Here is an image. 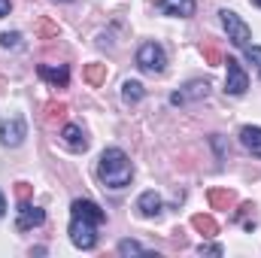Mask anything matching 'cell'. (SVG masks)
Instances as JSON below:
<instances>
[{
	"label": "cell",
	"instance_id": "cell-7",
	"mask_svg": "<svg viewBox=\"0 0 261 258\" xmlns=\"http://www.w3.org/2000/svg\"><path fill=\"white\" fill-rule=\"evenodd\" d=\"M43 222H46V213L40 207H34L31 200H18V219H15L18 231H31V228H37Z\"/></svg>",
	"mask_w": 261,
	"mask_h": 258
},
{
	"label": "cell",
	"instance_id": "cell-25",
	"mask_svg": "<svg viewBox=\"0 0 261 258\" xmlns=\"http://www.w3.org/2000/svg\"><path fill=\"white\" fill-rule=\"evenodd\" d=\"M200 252H206V255H222V246H200Z\"/></svg>",
	"mask_w": 261,
	"mask_h": 258
},
{
	"label": "cell",
	"instance_id": "cell-15",
	"mask_svg": "<svg viewBox=\"0 0 261 258\" xmlns=\"http://www.w3.org/2000/svg\"><path fill=\"white\" fill-rule=\"evenodd\" d=\"M234 203H237V194L231 189H213L210 192V207L213 210H231Z\"/></svg>",
	"mask_w": 261,
	"mask_h": 258
},
{
	"label": "cell",
	"instance_id": "cell-19",
	"mask_svg": "<svg viewBox=\"0 0 261 258\" xmlns=\"http://www.w3.org/2000/svg\"><path fill=\"white\" fill-rule=\"evenodd\" d=\"M200 52H203V61H206V64H225V61H222V52H219L213 43H203Z\"/></svg>",
	"mask_w": 261,
	"mask_h": 258
},
{
	"label": "cell",
	"instance_id": "cell-23",
	"mask_svg": "<svg viewBox=\"0 0 261 258\" xmlns=\"http://www.w3.org/2000/svg\"><path fill=\"white\" fill-rule=\"evenodd\" d=\"M15 197H18V200H31V186H28V183H18V186H15Z\"/></svg>",
	"mask_w": 261,
	"mask_h": 258
},
{
	"label": "cell",
	"instance_id": "cell-22",
	"mask_svg": "<svg viewBox=\"0 0 261 258\" xmlns=\"http://www.w3.org/2000/svg\"><path fill=\"white\" fill-rule=\"evenodd\" d=\"M243 52H246V58H249L252 64L258 67V73H261V46H246Z\"/></svg>",
	"mask_w": 261,
	"mask_h": 258
},
{
	"label": "cell",
	"instance_id": "cell-18",
	"mask_svg": "<svg viewBox=\"0 0 261 258\" xmlns=\"http://www.w3.org/2000/svg\"><path fill=\"white\" fill-rule=\"evenodd\" d=\"M67 116V104H61V100H49L46 104V122H61Z\"/></svg>",
	"mask_w": 261,
	"mask_h": 258
},
{
	"label": "cell",
	"instance_id": "cell-5",
	"mask_svg": "<svg viewBox=\"0 0 261 258\" xmlns=\"http://www.w3.org/2000/svg\"><path fill=\"white\" fill-rule=\"evenodd\" d=\"M24 137H28V125H24L21 116H9V119L0 122V143H3V146L15 149V146H21Z\"/></svg>",
	"mask_w": 261,
	"mask_h": 258
},
{
	"label": "cell",
	"instance_id": "cell-9",
	"mask_svg": "<svg viewBox=\"0 0 261 258\" xmlns=\"http://www.w3.org/2000/svg\"><path fill=\"white\" fill-rule=\"evenodd\" d=\"M61 140H64L67 149H73V152H85L88 149V137H85V131L79 128V125H64Z\"/></svg>",
	"mask_w": 261,
	"mask_h": 258
},
{
	"label": "cell",
	"instance_id": "cell-1",
	"mask_svg": "<svg viewBox=\"0 0 261 258\" xmlns=\"http://www.w3.org/2000/svg\"><path fill=\"white\" fill-rule=\"evenodd\" d=\"M107 222V213L94 200H73L70 207V240L76 249H94L97 246V225Z\"/></svg>",
	"mask_w": 261,
	"mask_h": 258
},
{
	"label": "cell",
	"instance_id": "cell-26",
	"mask_svg": "<svg viewBox=\"0 0 261 258\" xmlns=\"http://www.w3.org/2000/svg\"><path fill=\"white\" fill-rule=\"evenodd\" d=\"M9 15V0H0V18Z\"/></svg>",
	"mask_w": 261,
	"mask_h": 258
},
{
	"label": "cell",
	"instance_id": "cell-12",
	"mask_svg": "<svg viewBox=\"0 0 261 258\" xmlns=\"http://www.w3.org/2000/svg\"><path fill=\"white\" fill-rule=\"evenodd\" d=\"M161 197L155 192H143L137 197V210H140V216H146V219H155V216H161Z\"/></svg>",
	"mask_w": 261,
	"mask_h": 258
},
{
	"label": "cell",
	"instance_id": "cell-3",
	"mask_svg": "<svg viewBox=\"0 0 261 258\" xmlns=\"http://www.w3.org/2000/svg\"><path fill=\"white\" fill-rule=\"evenodd\" d=\"M137 67H140L143 73H149V76L164 73V67H167V55H164V49H161L158 43H143L140 52H137Z\"/></svg>",
	"mask_w": 261,
	"mask_h": 258
},
{
	"label": "cell",
	"instance_id": "cell-27",
	"mask_svg": "<svg viewBox=\"0 0 261 258\" xmlns=\"http://www.w3.org/2000/svg\"><path fill=\"white\" fill-rule=\"evenodd\" d=\"M6 216V197H3V192H0V219Z\"/></svg>",
	"mask_w": 261,
	"mask_h": 258
},
{
	"label": "cell",
	"instance_id": "cell-28",
	"mask_svg": "<svg viewBox=\"0 0 261 258\" xmlns=\"http://www.w3.org/2000/svg\"><path fill=\"white\" fill-rule=\"evenodd\" d=\"M252 3H255V6H258V9H261V0H252Z\"/></svg>",
	"mask_w": 261,
	"mask_h": 258
},
{
	"label": "cell",
	"instance_id": "cell-21",
	"mask_svg": "<svg viewBox=\"0 0 261 258\" xmlns=\"http://www.w3.org/2000/svg\"><path fill=\"white\" fill-rule=\"evenodd\" d=\"M18 43H21V34H0V46L3 49H18Z\"/></svg>",
	"mask_w": 261,
	"mask_h": 258
},
{
	"label": "cell",
	"instance_id": "cell-11",
	"mask_svg": "<svg viewBox=\"0 0 261 258\" xmlns=\"http://www.w3.org/2000/svg\"><path fill=\"white\" fill-rule=\"evenodd\" d=\"M158 9H161L164 15L189 18V15H195V0H158Z\"/></svg>",
	"mask_w": 261,
	"mask_h": 258
},
{
	"label": "cell",
	"instance_id": "cell-24",
	"mask_svg": "<svg viewBox=\"0 0 261 258\" xmlns=\"http://www.w3.org/2000/svg\"><path fill=\"white\" fill-rule=\"evenodd\" d=\"M40 31H43V37H58V28H55V24H49V21H43V24H40Z\"/></svg>",
	"mask_w": 261,
	"mask_h": 258
},
{
	"label": "cell",
	"instance_id": "cell-17",
	"mask_svg": "<svg viewBox=\"0 0 261 258\" xmlns=\"http://www.w3.org/2000/svg\"><path fill=\"white\" fill-rule=\"evenodd\" d=\"M85 82L88 85H103L107 82V64H88L85 67Z\"/></svg>",
	"mask_w": 261,
	"mask_h": 258
},
{
	"label": "cell",
	"instance_id": "cell-29",
	"mask_svg": "<svg viewBox=\"0 0 261 258\" xmlns=\"http://www.w3.org/2000/svg\"><path fill=\"white\" fill-rule=\"evenodd\" d=\"M61 3H70V0H61Z\"/></svg>",
	"mask_w": 261,
	"mask_h": 258
},
{
	"label": "cell",
	"instance_id": "cell-10",
	"mask_svg": "<svg viewBox=\"0 0 261 258\" xmlns=\"http://www.w3.org/2000/svg\"><path fill=\"white\" fill-rule=\"evenodd\" d=\"M37 73H40V79H46V82H52L55 88H67V82H70V70H67L64 64H61V67L40 64V67H37Z\"/></svg>",
	"mask_w": 261,
	"mask_h": 258
},
{
	"label": "cell",
	"instance_id": "cell-20",
	"mask_svg": "<svg viewBox=\"0 0 261 258\" xmlns=\"http://www.w3.org/2000/svg\"><path fill=\"white\" fill-rule=\"evenodd\" d=\"M146 252V246H140L137 240H122L119 243V255H143Z\"/></svg>",
	"mask_w": 261,
	"mask_h": 258
},
{
	"label": "cell",
	"instance_id": "cell-8",
	"mask_svg": "<svg viewBox=\"0 0 261 258\" xmlns=\"http://www.w3.org/2000/svg\"><path fill=\"white\" fill-rule=\"evenodd\" d=\"M206 91H210V82L195 79V82H189L182 91H176V94L170 97V104H173V107H182V104H189V100H200V97H206Z\"/></svg>",
	"mask_w": 261,
	"mask_h": 258
},
{
	"label": "cell",
	"instance_id": "cell-2",
	"mask_svg": "<svg viewBox=\"0 0 261 258\" xmlns=\"http://www.w3.org/2000/svg\"><path fill=\"white\" fill-rule=\"evenodd\" d=\"M97 176H100V183L107 189H125V186H130V179H134V164H130V158L122 149L113 146V149H107L100 155Z\"/></svg>",
	"mask_w": 261,
	"mask_h": 258
},
{
	"label": "cell",
	"instance_id": "cell-16",
	"mask_svg": "<svg viewBox=\"0 0 261 258\" xmlns=\"http://www.w3.org/2000/svg\"><path fill=\"white\" fill-rule=\"evenodd\" d=\"M143 94H146V88H143L137 79H128V82L122 85V100H125V104H140Z\"/></svg>",
	"mask_w": 261,
	"mask_h": 258
},
{
	"label": "cell",
	"instance_id": "cell-13",
	"mask_svg": "<svg viewBox=\"0 0 261 258\" xmlns=\"http://www.w3.org/2000/svg\"><path fill=\"white\" fill-rule=\"evenodd\" d=\"M240 143H243L252 155H258V158H261V128H255V125L240 128Z\"/></svg>",
	"mask_w": 261,
	"mask_h": 258
},
{
	"label": "cell",
	"instance_id": "cell-4",
	"mask_svg": "<svg viewBox=\"0 0 261 258\" xmlns=\"http://www.w3.org/2000/svg\"><path fill=\"white\" fill-rule=\"evenodd\" d=\"M219 15H222V24H225V31H228V40H231L237 49H246V46H249V40H252L249 24H246L234 9H222Z\"/></svg>",
	"mask_w": 261,
	"mask_h": 258
},
{
	"label": "cell",
	"instance_id": "cell-6",
	"mask_svg": "<svg viewBox=\"0 0 261 258\" xmlns=\"http://www.w3.org/2000/svg\"><path fill=\"white\" fill-rule=\"evenodd\" d=\"M228 64V76H225V91L228 94H234V97H240L246 88H249V76H246V70L240 67V61H234V58H228L225 61Z\"/></svg>",
	"mask_w": 261,
	"mask_h": 258
},
{
	"label": "cell",
	"instance_id": "cell-14",
	"mask_svg": "<svg viewBox=\"0 0 261 258\" xmlns=\"http://www.w3.org/2000/svg\"><path fill=\"white\" fill-rule=\"evenodd\" d=\"M192 228H195L197 234H203V237H216L219 234V222L213 216H203V213L192 216Z\"/></svg>",
	"mask_w": 261,
	"mask_h": 258
}]
</instances>
